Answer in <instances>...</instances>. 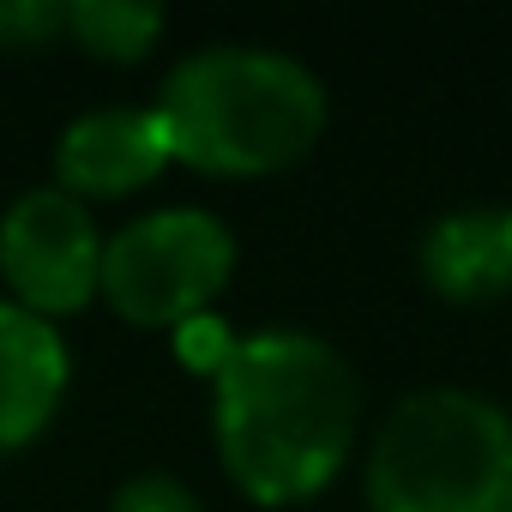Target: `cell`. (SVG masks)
I'll return each instance as SVG.
<instances>
[{
	"label": "cell",
	"mask_w": 512,
	"mask_h": 512,
	"mask_svg": "<svg viewBox=\"0 0 512 512\" xmlns=\"http://www.w3.org/2000/svg\"><path fill=\"white\" fill-rule=\"evenodd\" d=\"M362 434V380L350 356L302 326L241 332L211 380V446L223 476L266 512L302 506L338 482Z\"/></svg>",
	"instance_id": "1"
},
{
	"label": "cell",
	"mask_w": 512,
	"mask_h": 512,
	"mask_svg": "<svg viewBox=\"0 0 512 512\" xmlns=\"http://www.w3.org/2000/svg\"><path fill=\"white\" fill-rule=\"evenodd\" d=\"M151 109L169 133L175 163L211 181L284 175L320 145L332 121L320 73L260 43L193 49L163 73Z\"/></svg>",
	"instance_id": "2"
},
{
	"label": "cell",
	"mask_w": 512,
	"mask_h": 512,
	"mask_svg": "<svg viewBox=\"0 0 512 512\" xmlns=\"http://www.w3.org/2000/svg\"><path fill=\"white\" fill-rule=\"evenodd\" d=\"M368 512H512V410L470 386L404 392L362 464Z\"/></svg>",
	"instance_id": "3"
},
{
	"label": "cell",
	"mask_w": 512,
	"mask_h": 512,
	"mask_svg": "<svg viewBox=\"0 0 512 512\" xmlns=\"http://www.w3.org/2000/svg\"><path fill=\"white\" fill-rule=\"evenodd\" d=\"M235 260L241 241L217 211L157 205L103 241L97 302L139 332H175L193 314L217 308V296L235 278Z\"/></svg>",
	"instance_id": "4"
},
{
	"label": "cell",
	"mask_w": 512,
	"mask_h": 512,
	"mask_svg": "<svg viewBox=\"0 0 512 512\" xmlns=\"http://www.w3.org/2000/svg\"><path fill=\"white\" fill-rule=\"evenodd\" d=\"M103 229L97 211L61 193L55 181L25 187L0 211V284L7 302L31 308L37 320H67L97 302V272H103Z\"/></svg>",
	"instance_id": "5"
},
{
	"label": "cell",
	"mask_w": 512,
	"mask_h": 512,
	"mask_svg": "<svg viewBox=\"0 0 512 512\" xmlns=\"http://www.w3.org/2000/svg\"><path fill=\"white\" fill-rule=\"evenodd\" d=\"M169 169H175V151L151 103L145 109H85L55 139V187L91 211L145 193Z\"/></svg>",
	"instance_id": "6"
},
{
	"label": "cell",
	"mask_w": 512,
	"mask_h": 512,
	"mask_svg": "<svg viewBox=\"0 0 512 512\" xmlns=\"http://www.w3.org/2000/svg\"><path fill=\"white\" fill-rule=\"evenodd\" d=\"M73 386V350L55 320L0 296V458L49 434Z\"/></svg>",
	"instance_id": "7"
},
{
	"label": "cell",
	"mask_w": 512,
	"mask_h": 512,
	"mask_svg": "<svg viewBox=\"0 0 512 512\" xmlns=\"http://www.w3.org/2000/svg\"><path fill=\"white\" fill-rule=\"evenodd\" d=\"M416 272L440 302L482 308L512 296V205H464L422 229Z\"/></svg>",
	"instance_id": "8"
},
{
	"label": "cell",
	"mask_w": 512,
	"mask_h": 512,
	"mask_svg": "<svg viewBox=\"0 0 512 512\" xmlns=\"http://www.w3.org/2000/svg\"><path fill=\"white\" fill-rule=\"evenodd\" d=\"M169 31L163 7H139V0H67V43L85 49L91 61L109 67H139Z\"/></svg>",
	"instance_id": "9"
},
{
	"label": "cell",
	"mask_w": 512,
	"mask_h": 512,
	"mask_svg": "<svg viewBox=\"0 0 512 512\" xmlns=\"http://www.w3.org/2000/svg\"><path fill=\"white\" fill-rule=\"evenodd\" d=\"M169 344H175V362H181L187 374H199V380L211 386V380H217V368H223V362L235 356L241 332H235V326H229V320H223V314L211 308V314H193L187 326H175V338H169Z\"/></svg>",
	"instance_id": "10"
},
{
	"label": "cell",
	"mask_w": 512,
	"mask_h": 512,
	"mask_svg": "<svg viewBox=\"0 0 512 512\" xmlns=\"http://www.w3.org/2000/svg\"><path fill=\"white\" fill-rule=\"evenodd\" d=\"M55 37H67V0H0V49L7 55H31Z\"/></svg>",
	"instance_id": "11"
},
{
	"label": "cell",
	"mask_w": 512,
	"mask_h": 512,
	"mask_svg": "<svg viewBox=\"0 0 512 512\" xmlns=\"http://www.w3.org/2000/svg\"><path fill=\"white\" fill-rule=\"evenodd\" d=\"M109 512H205V500L169 470H139L109 494Z\"/></svg>",
	"instance_id": "12"
}]
</instances>
